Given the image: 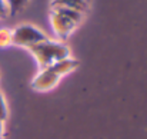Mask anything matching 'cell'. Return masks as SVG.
<instances>
[{
    "instance_id": "6da1fadb",
    "label": "cell",
    "mask_w": 147,
    "mask_h": 139,
    "mask_svg": "<svg viewBox=\"0 0 147 139\" xmlns=\"http://www.w3.org/2000/svg\"><path fill=\"white\" fill-rule=\"evenodd\" d=\"M29 50L33 53L34 59L37 60L40 69H46L51 65L64 60L67 57H70V49L59 42H53V40H45L40 42L34 46L29 47Z\"/></svg>"
},
{
    "instance_id": "7a4b0ae2",
    "label": "cell",
    "mask_w": 147,
    "mask_h": 139,
    "mask_svg": "<svg viewBox=\"0 0 147 139\" xmlns=\"http://www.w3.org/2000/svg\"><path fill=\"white\" fill-rule=\"evenodd\" d=\"M45 40H49V37L33 25H20L11 30V45L16 46L29 49Z\"/></svg>"
},
{
    "instance_id": "3957f363",
    "label": "cell",
    "mask_w": 147,
    "mask_h": 139,
    "mask_svg": "<svg viewBox=\"0 0 147 139\" xmlns=\"http://www.w3.org/2000/svg\"><path fill=\"white\" fill-rule=\"evenodd\" d=\"M50 22H51V27H53L56 36H59L60 39H67L70 36V33L77 26V23L73 22L70 17H67L56 10L50 12Z\"/></svg>"
},
{
    "instance_id": "277c9868",
    "label": "cell",
    "mask_w": 147,
    "mask_h": 139,
    "mask_svg": "<svg viewBox=\"0 0 147 139\" xmlns=\"http://www.w3.org/2000/svg\"><path fill=\"white\" fill-rule=\"evenodd\" d=\"M60 76H57L56 73H53L49 69H43L36 79L32 82V88H34L36 91H49L53 86H56V83L59 82Z\"/></svg>"
},
{
    "instance_id": "5b68a950",
    "label": "cell",
    "mask_w": 147,
    "mask_h": 139,
    "mask_svg": "<svg viewBox=\"0 0 147 139\" xmlns=\"http://www.w3.org/2000/svg\"><path fill=\"white\" fill-rule=\"evenodd\" d=\"M51 7H67L84 14L89 9V0H51Z\"/></svg>"
},
{
    "instance_id": "8992f818",
    "label": "cell",
    "mask_w": 147,
    "mask_h": 139,
    "mask_svg": "<svg viewBox=\"0 0 147 139\" xmlns=\"http://www.w3.org/2000/svg\"><path fill=\"white\" fill-rule=\"evenodd\" d=\"M7 6H9V14L10 16H16L19 12H22L24 9V6L27 4L29 0H6Z\"/></svg>"
},
{
    "instance_id": "52a82bcc",
    "label": "cell",
    "mask_w": 147,
    "mask_h": 139,
    "mask_svg": "<svg viewBox=\"0 0 147 139\" xmlns=\"http://www.w3.org/2000/svg\"><path fill=\"white\" fill-rule=\"evenodd\" d=\"M11 45V30L1 27L0 29V49L7 47Z\"/></svg>"
},
{
    "instance_id": "ba28073f",
    "label": "cell",
    "mask_w": 147,
    "mask_h": 139,
    "mask_svg": "<svg viewBox=\"0 0 147 139\" xmlns=\"http://www.w3.org/2000/svg\"><path fill=\"white\" fill-rule=\"evenodd\" d=\"M6 118H7V108H6V103H4V97L0 93V121L4 122Z\"/></svg>"
},
{
    "instance_id": "9c48e42d",
    "label": "cell",
    "mask_w": 147,
    "mask_h": 139,
    "mask_svg": "<svg viewBox=\"0 0 147 139\" xmlns=\"http://www.w3.org/2000/svg\"><path fill=\"white\" fill-rule=\"evenodd\" d=\"M9 14V6H7V1L6 0H0V20L1 19H6Z\"/></svg>"
},
{
    "instance_id": "30bf717a",
    "label": "cell",
    "mask_w": 147,
    "mask_h": 139,
    "mask_svg": "<svg viewBox=\"0 0 147 139\" xmlns=\"http://www.w3.org/2000/svg\"><path fill=\"white\" fill-rule=\"evenodd\" d=\"M3 123H4V122L0 121V138H1V135H3Z\"/></svg>"
},
{
    "instance_id": "8fae6325",
    "label": "cell",
    "mask_w": 147,
    "mask_h": 139,
    "mask_svg": "<svg viewBox=\"0 0 147 139\" xmlns=\"http://www.w3.org/2000/svg\"><path fill=\"white\" fill-rule=\"evenodd\" d=\"M0 139H1V138H0Z\"/></svg>"
}]
</instances>
